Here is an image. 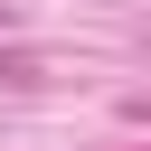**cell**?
Segmentation results:
<instances>
[{
	"mask_svg": "<svg viewBox=\"0 0 151 151\" xmlns=\"http://www.w3.org/2000/svg\"><path fill=\"white\" fill-rule=\"evenodd\" d=\"M132 123H151V94H142V104H132Z\"/></svg>",
	"mask_w": 151,
	"mask_h": 151,
	"instance_id": "7a4b0ae2",
	"label": "cell"
},
{
	"mask_svg": "<svg viewBox=\"0 0 151 151\" xmlns=\"http://www.w3.org/2000/svg\"><path fill=\"white\" fill-rule=\"evenodd\" d=\"M38 76H47V66H38L28 47H0V85H38Z\"/></svg>",
	"mask_w": 151,
	"mask_h": 151,
	"instance_id": "6da1fadb",
	"label": "cell"
}]
</instances>
